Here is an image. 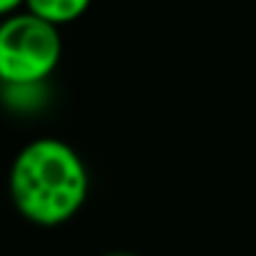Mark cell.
<instances>
[{
  "instance_id": "1",
  "label": "cell",
  "mask_w": 256,
  "mask_h": 256,
  "mask_svg": "<svg viewBox=\"0 0 256 256\" xmlns=\"http://www.w3.org/2000/svg\"><path fill=\"white\" fill-rule=\"evenodd\" d=\"M8 194L15 212L32 226H62L87 204V162L70 142L60 137H38L12 157Z\"/></svg>"
},
{
  "instance_id": "2",
  "label": "cell",
  "mask_w": 256,
  "mask_h": 256,
  "mask_svg": "<svg viewBox=\"0 0 256 256\" xmlns=\"http://www.w3.org/2000/svg\"><path fill=\"white\" fill-rule=\"evenodd\" d=\"M62 62L60 28L25 8L0 20V82L50 80Z\"/></svg>"
},
{
  "instance_id": "3",
  "label": "cell",
  "mask_w": 256,
  "mask_h": 256,
  "mask_svg": "<svg viewBox=\"0 0 256 256\" xmlns=\"http://www.w3.org/2000/svg\"><path fill=\"white\" fill-rule=\"evenodd\" d=\"M52 102L50 80L35 82H0V104L10 114L18 117H35L42 114Z\"/></svg>"
},
{
  "instance_id": "4",
  "label": "cell",
  "mask_w": 256,
  "mask_h": 256,
  "mask_svg": "<svg viewBox=\"0 0 256 256\" xmlns=\"http://www.w3.org/2000/svg\"><path fill=\"white\" fill-rule=\"evenodd\" d=\"M92 0H25V10L42 18L45 22L55 28H65L78 22L87 10Z\"/></svg>"
},
{
  "instance_id": "5",
  "label": "cell",
  "mask_w": 256,
  "mask_h": 256,
  "mask_svg": "<svg viewBox=\"0 0 256 256\" xmlns=\"http://www.w3.org/2000/svg\"><path fill=\"white\" fill-rule=\"evenodd\" d=\"M22 8H25V0H0V20L22 10Z\"/></svg>"
},
{
  "instance_id": "6",
  "label": "cell",
  "mask_w": 256,
  "mask_h": 256,
  "mask_svg": "<svg viewBox=\"0 0 256 256\" xmlns=\"http://www.w3.org/2000/svg\"><path fill=\"white\" fill-rule=\"evenodd\" d=\"M102 256H140V254H132V252H110V254H102Z\"/></svg>"
}]
</instances>
